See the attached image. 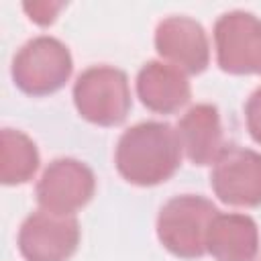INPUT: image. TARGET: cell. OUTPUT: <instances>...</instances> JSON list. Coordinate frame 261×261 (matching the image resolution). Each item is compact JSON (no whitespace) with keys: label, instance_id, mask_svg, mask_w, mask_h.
I'll return each mask as SVG.
<instances>
[{"label":"cell","instance_id":"1","mask_svg":"<svg viewBox=\"0 0 261 261\" xmlns=\"http://www.w3.org/2000/svg\"><path fill=\"white\" fill-rule=\"evenodd\" d=\"M181 153L177 130L169 122L145 120L120 135L114 165L128 184L149 188L167 181L177 171Z\"/></svg>","mask_w":261,"mask_h":261},{"label":"cell","instance_id":"2","mask_svg":"<svg viewBox=\"0 0 261 261\" xmlns=\"http://www.w3.org/2000/svg\"><path fill=\"white\" fill-rule=\"evenodd\" d=\"M216 214L218 208L204 196H173L157 214V239L171 255L198 259L206 253L208 228Z\"/></svg>","mask_w":261,"mask_h":261},{"label":"cell","instance_id":"3","mask_svg":"<svg viewBox=\"0 0 261 261\" xmlns=\"http://www.w3.org/2000/svg\"><path fill=\"white\" fill-rule=\"evenodd\" d=\"M73 59L65 43L39 35L27 41L12 57L10 75L14 86L29 96H49L65 86Z\"/></svg>","mask_w":261,"mask_h":261},{"label":"cell","instance_id":"4","mask_svg":"<svg viewBox=\"0 0 261 261\" xmlns=\"http://www.w3.org/2000/svg\"><path fill=\"white\" fill-rule=\"evenodd\" d=\"M73 104L82 118L98 126H116L130 112V88L122 69L92 65L73 84Z\"/></svg>","mask_w":261,"mask_h":261},{"label":"cell","instance_id":"5","mask_svg":"<svg viewBox=\"0 0 261 261\" xmlns=\"http://www.w3.org/2000/svg\"><path fill=\"white\" fill-rule=\"evenodd\" d=\"M218 67L232 75H261V20L247 10H230L214 22Z\"/></svg>","mask_w":261,"mask_h":261},{"label":"cell","instance_id":"6","mask_svg":"<svg viewBox=\"0 0 261 261\" xmlns=\"http://www.w3.org/2000/svg\"><path fill=\"white\" fill-rule=\"evenodd\" d=\"M80 245V222L73 214L35 210L18 228V251L27 261H67Z\"/></svg>","mask_w":261,"mask_h":261},{"label":"cell","instance_id":"7","mask_svg":"<svg viewBox=\"0 0 261 261\" xmlns=\"http://www.w3.org/2000/svg\"><path fill=\"white\" fill-rule=\"evenodd\" d=\"M210 186L216 198L228 206H261V153L226 145L212 163Z\"/></svg>","mask_w":261,"mask_h":261},{"label":"cell","instance_id":"8","mask_svg":"<svg viewBox=\"0 0 261 261\" xmlns=\"http://www.w3.org/2000/svg\"><path fill=\"white\" fill-rule=\"evenodd\" d=\"M94 192V171L73 157L53 159L35 188L39 206L55 214H73L92 200Z\"/></svg>","mask_w":261,"mask_h":261},{"label":"cell","instance_id":"9","mask_svg":"<svg viewBox=\"0 0 261 261\" xmlns=\"http://www.w3.org/2000/svg\"><path fill=\"white\" fill-rule=\"evenodd\" d=\"M155 49L165 63L198 75L210 63V43L204 27L190 16H167L155 29Z\"/></svg>","mask_w":261,"mask_h":261},{"label":"cell","instance_id":"10","mask_svg":"<svg viewBox=\"0 0 261 261\" xmlns=\"http://www.w3.org/2000/svg\"><path fill=\"white\" fill-rule=\"evenodd\" d=\"M175 130L186 157L194 165H212L226 147L220 114L214 104L202 102L188 108Z\"/></svg>","mask_w":261,"mask_h":261},{"label":"cell","instance_id":"11","mask_svg":"<svg viewBox=\"0 0 261 261\" xmlns=\"http://www.w3.org/2000/svg\"><path fill=\"white\" fill-rule=\"evenodd\" d=\"M137 96L157 114H173L190 102L192 88L186 73L165 61H147L137 73Z\"/></svg>","mask_w":261,"mask_h":261},{"label":"cell","instance_id":"12","mask_svg":"<svg viewBox=\"0 0 261 261\" xmlns=\"http://www.w3.org/2000/svg\"><path fill=\"white\" fill-rule=\"evenodd\" d=\"M206 253L214 261H255L259 228L249 214L218 212L208 228Z\"/></svg>","mask_w":261,"mask_h":261},{"label":"cell","instance_id":"13","mask_svg":"<svg viewBox=\"0 0 261 261\" xmlns=\"http://www.w3.org/2000/svg\"><path fill=\"white\" fill-rule=\"evenodd\" d=\"M39 169V151L35 141L16 128L0 130V181L18 186L33 179Z\"/></svg>","mask_w":261,"mask_h":261},{"label":"cell","instance_id":"14","mask_svg":"<svg viewBox=\"0 0 261 261\" xmlns=\"http://www.w3.org/2000/svg\"><path fill=\"white\" fill-rule=\"evenodd\" d=\"M245 120L251 139L261 145V88H257L245 104Z\"/></svg>","mask_w":261,"mask_h":261},{"label":"cell","instance_id":"15","mask_svg":"<svg viewBox=\"0 0 261 261\" xmlns=\"http://www.w3.org/2000/svg\"><path fill=\"white\" fill-rule=\"evenodd\" d=\"M63 2H24L22 8L29 14V18L41 27L51 24L57 16V12L63 8Z\"/></svg>","mask_w":261,"mask_h":261}]
</instances>
